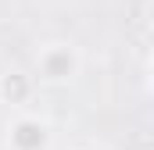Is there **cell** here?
I'll return each instance as SVG.
<instances>
[{
  "instance_id": "obj_2",
  "label": "cell",
  "mask_w": 154,
  "mask_h": 150,
  "mask_svg": "<svg viewBox=\"0 0 154 150\" xmlns=\"http://www.w3.org/2000/svg\"><path fill=\"white\" fill-rule=\"evenodd\" d=\"M47 125L36 118H22L14 129H11V147L14 150H43L47 147Z\"/></svg>"
},
{
  "instance_id": "obj_3",
  "label": "cell",
  "mask_w": 154,
  "mask_h": 150,
  "mask_svg": "<svg viewBox=\"0 0 154 150\" xmlns=\"http://www.w3.org/2000/svg\"><path fill=\"white\" fill-rule=\"evenodd\" d=\"M0 97H4V100H11V104H22V100L29 97V79H25L22 72L4 75V79H0Z\"/></svg>"
},
{
  "instance_id": "obj_4",
  "label": "cell",
  "mask_w": 154,
  "mask_h": 150,
  "mask_svg": "<svg viewBox=\"0 0 154 150\" xmlns=\"http://www.w3.org/2000/svg\"><path fill=\"white\" fill-rule=\"evenodd\" d=\"M143 150H147V147H143Z\"/></svg>"
},
{
  "instance_id": "obj_1",
  "label": "cell",
  "mask_w": 154,
  "mask_h": 150,
  "mask_svg": "<svg viewBox=\"0 0 154 150\" xmlns=\"http://www.w3.org/2000/svg\"><path fill=\"white\" fill-rule=\"evenodd\" d=\"M39 75L47 82H65L75 75V54L68 46H47L39 54Z\"/></svg>"
}]
</instances>
